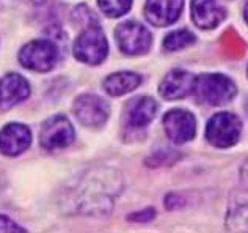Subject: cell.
I'll use <instances>...</instances> for the list:
<instances>
[{"instance_id":"1","label":"cell","mask_w":248,"mask_h":233,"mask_svg":"<svg viewBox=\"0 0 248 233\" xmlns=\"http://www.w3.org/2000/svg\"><path fill=\"white\" fill-rule=\"evenodd\" d=\"M236 85L225 74H201L195 77L192 93L197 101L207 106H221L226 104L236 96Z\"/></svg>"},{"instance_id":"2","label":"cell","mask_w":248,"mask_h":233,"mask_svg":"<svg viewBox=\"0 0 248 233\" xmlns=\"http://www.w3.org/2000/svg\"><path fill=\"white\" fill-rule=\"evenodd\" d=\"M242 131L239 116L231 112L215 114L206 126V137L209 144L217 148H230L237 144Z\"/></svg>"},{"instance_id":"3","label":"cell","mask_w":248,"mask_h":233,"mask_svg":"<svg viewBox=\"0 0 248 233\" xmlns=\"http://www.w3.org/2000/svg\"><path fill=\"white\" fill-rule=\"evenodd\" d=\"M108 44L104 32L97 24L88 25L82 33L77 36L74 44V54L80 62L97 65L107 57Z\"/></svg>"},{"instance_id":"4","label":"cell","mask_w":248,"mask_h":233,"mask_svg":"<svg viewBox=\"0 0 248 233\" xmlns=\"http://www.w3.org/2000/svg\"><path fill=\"white\" fill-rule=\"evenodd\" d=\"M19 60L27 69L38 71V73H47L55 67L58 60V49L52 41L47 40H36L25 46Z\"/></svg>"},{"instance_id":"5","label":"cell","mask_w":248,"mask_h":233,"mask_svg":"<svg viewBox=\"0 0 248 233\" xmlns=\"http://www.w3.org/2000/svg\"><path fill=\"white\" fill-rule=\"evenodd\" d=\"M116 41L124 54L140 55L145 54L151 46V33L140 22L127 21L116 27Z\"/></svg>"},{"instance_id":"6","label":"cell","mask_w":248,"mask_h":233,"mask_svg":"<svg viewBox=\"0 0 248 233\" xmlns=\"http://www.w3.org/2000/svg\"><path fill=\"white\" fill-rule=\"evenodd\" d=\"M74 140V128L69 120L63 115H57L54 118L44 123L41 129L40 142L46 150H57L73 144Z\"/></svg>"},{"instance_id":"7","label":"cell","mask_w":248,"mask_h":233,"mask_svg":"<svg viewBox=\"0 0 248 233\" xmlns=\"http://www.w3.org/2000/svg\"><path fill=\"white\" fill-rule=\"evenodd\" d=\"M164 128L170 140L174 144H186L192 140L197 133V120L195 115L182 109H173L164 116Z\"/></svg>"},{"instance_id":"8","label":"cell","mask_w":248,"mask_h":233,"mask_svg":"<svg viewBox=\"0 0 248 233\" xmlns=\"http://www.w3.org/2000/svg\"><path fill=\"white\" fill-rule=\"evenodd\" d=\"M74 114L83 125L97 128L108 118V104L96 95H82L74 102Z\"/></svg>"},{"instance_id":"9","label":"cell","mask_w":248,"mask_h":233,"mask_svg":"<svg viewBox=\"0 0 248 233\" xmlns=\"http://www.w3.org/2000/svg\"><path fill=\"white\" fill-rule=\"evenodd\" d=\"M184 0H146L145 16L151 24L165 27L178 21L182 13Z\"/></svg>"},{"instance_id":"10","label":"cell","mask_w":248,"mask_h":233,"mask_svg":"<svg viewBox=\"0 0 248 233\" xmlns=\"http://www.w3.org/2000/svg\"><path fill=\"white\" fill-rule=\"evenodd\" d=\"M31 142L30 129L19 123H10L0 133V151L8 156L25 151Z\"/></svg>"},{"instance_id":"11","label":"cell","mask_w":248,"mask_h":233,"mask_svg":"<svg viewBox=\"0 0 248 233\" xmlns=\"http://www.w3.org/2000/svg\"><path fill=\"white\" fill-rule=\"evenodd\" d=\"M195 76L188 71L173 69L164 77L159 92L165 100H179L192 93Z\"/></svg>"},{"instance_id":"12","label":"cell","mask_w":248,"mask_h":233,"mask_svg":"<svg viewBox=\"0 0 248 233\" xmlns=\"http://www.w3.org/2000/svg\"><path fill=\"white\" fill-rule=\"evenodd\" d=\"M30 93L29 82L19 74H8L0 81V109H10Z\"/></svg>"},{"instance_id":"13","label":"cell","mask_w":248,"mask_h":233,"mask_svg":"<svg viewBox=\"0 0 248 233\" xmlns=\"http://www.w3.org/2000/svg\"><path fill=\"white\" fill-rule=\"evenodd\" d=\"M192 19L200 29L211 30L225 19V10L217 0H192Z\"/></svg>"},{"instance_id":"14","label":"cell","mask_w":248,"mask_h":233,"mask_svg":"<svg viewBox=\"0 0 248 233\" xmlns=\"http://www.w3.org/2000/svg\"><path fill=\"white\" fill-rule=\"evenodd\" d=\"M228 229L234 232H248V187L231 194L226 215Z\"/></svg>"},{"instance_id":"15","label":"cell","mask_w":248,"mask_h":233,"mask_svg":"<svg viewBox=\"0 0 248 233\" xmlns=\"http://www.w3.org/2000/svg\"><path fill=\"white\" fill-rule=\"evenodd\" d=\"M155 112H157V102L149 96H141L130 102L127 111V123L132 128H145L151 123Z\"/></svg>"},{"instance_id":"16","label":"cell","mask_w":248,"mask_h":233,"mask_svg":"<svg viewBox=\"0 0 248 233\" xmlns=\"http://www.w3.org/2000/svg\"><path fill=\"white\" fill-rule=\"evenodd\" d=\"M141 77L137 73H130V71H123V73L110 74L106 82H104V88L106 92L112 96H121L124 93H129L140 85Z\"/></svg>"},{"instance_id":"17","label":"cell","mask_w":248,"mask_h":233,"mask_svg":"<svg viewBox=\"0 0 248 233\" xmlns=\"http://www.w3.org/2000/svg\"><path fill=\"white\" fill-rule=\"evenodd\" d=\"M195 43V35L190 30L187 29H181V30H174L171 33H168L164 40V48L165 50H179L182 48H187L188 44Z\"/></svg>"},{"instance_id":"18","label":"cell","mask_w":248,"mask_h":233,"mask_svg":"<svg viewBox=\"0 0 248 233\" xmlns=\"http://www.w3.org/2000/svg\"><path fill=\"white\" fill-rule=\"evenodd\" d=\"M132 0H99L102 11L110 17H120L130 10Z\"/></svg>"},{"instance_id":"19","label":"cell","mask_w":248,"mask_h":233,"mask_svg":"<svg viewBox=\"0 0 248 233\" xmlns=\"http://www.w3.org/2000/svg\"><path fill=\"white\" fill-rule=\"evenodd\" d=\"M74 17H76L79 22L87 24V27H88V25L97 24V22H96V16H94L93 13L90 11V8H87L85 5L77 6V8L74 10Z\"/></svg>"},{"instance_id":"20","label":"cell","mask_w":248,"mask_h":233,"mask_svg":"<svg viewBox=\"0 0 248 233\" xmlns=\"http://www.w3.org/2000/svg\"><path fill=\"white\" fill-rule=\"evenodd\" d=\"M154 216H155L154 210L153 208H146L143 211L134 213V215H129L127 219H129V221H134V222H149Z\"/></svg>"},{"instance_id":"21","label":"cell","mask_w":248,"mask_h":233,"mask_svg":"<svg viewBox=\"0 0 248 233\" xmlns=\"http://www.w3.org/2000/svg\"><path fill=\"white\" fill-rule=\"evenodd\" d=\"M0 232H25V229L19 227L13 221H10L8 217L0 216Z\"/></svg>"},{"instance_id":"22","label":"cell","mask_w":248,"mask_h":233,"mask_svg":"<svg viewBox=\"0 0 248 233\" xmlns=\"http://www.w3.org/2000/svg\"><path fill=\"white\" fill-rule=\"evenodd\" d=\"M242 180L247 183V186H248V163L244 166V169H242Z\"/></svg>"},{"instance_id":"23","label":"cell","mask_w":248,"mask_h":233,"mask_svg":"<svg viewBox=\"0 0 248 233\" xmlns=\"http://www.w3.org/2000/svg\"><path fill=\"white\" fill-rule=\"evenodd\" d=\"M244 16H245V21L248 22V0H247V3H245V10H244Z\"/></svg>"}]
</instances>
